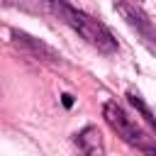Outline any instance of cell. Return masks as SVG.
Listing matches in <instances>:
<instances>
[{
  "instance_id": "52a82bcc",
  "label": "cell",
  "mask_w": 156,
  "mask_h": 156,
  "mask_svg": "<svg viewBox=\"0 0 156 156\" xmlns=\"http://www.w3.org/2000/svg\"><path fill=\"white\" fill-rule=\"evenodd\" d=\"M61 102H63V107H71V105H73V95H71V93H63V95H61Z\"/></svg>"
},
{
  "instance_id": "277c9868",
  "label": "cell",
  "mask_w": 156,
  "mask_h": 156,
  "mask_svg": "<svg viewBox=\"0 0 156 156\" xmlns=\"http://www.w3.org/2000/svg\"><path fill=\"white\" fill-rule=\"evenodd\" d=\"M10 37H12V41H15L20 49H24L27 54H32L34 58H41V61H49V63H61V54H56V51H54L49 44H44L41 39H37V37L22 32V29H12Z\"/></svg>"
},
{
  "instance_id": "7a4b0ae2",
  "label": "cell",
  "mask_w": 156,
  "mask_h": 156,
  "mask_svg": "<svg viewBox=\"0 0 156 156\" xmlns=\"http://www.w3.org/2000/svg\"><path fill=\"white\" fill-rule=\"evenodd\" d=\"M102 115H105V122L112 127V132H117V136H122V141H127L129 146H134L139 151H156V146L149 141V136L136 127V122H132L127 117V112L117 102H112V100L105 102Z\"/></svg>"
},
{
  "instance_id": "5b68a950",
  "label": "cell",
  "mask_w": 156,
  "mask_h": 156,
  "mask_svg": "<svg viewBox=\"0 0 156 156\" xmlns=\"http://www.w3.org/2000/svg\"><path fill=\"white\" fill-rule=\"evenodd\" d=\"M73 141H76V146H78L80 151H85V154H100V151H102V139H100V132H98L95 127H85L83 132H78V134L73 136Z\"/></svg>"
},
{
  "instance_id": "3957f363",
  "label": "cell",
  "mask_w": 156,
  "mask_h": 156,
  "mask_svg": "<svg viewBox=\"0 0 156 156\" xmlns=\"http://www.w3.org/2000/svg\"><path fill=\"white\" fill-rule=\"evenodd\" d=\"M115 10L122 15V20L144 39V44H149L151 49L156 46V29H154V24H151V20L146 17V12L139 7V5H134V2H129V0H115Z\"/></svg>"
},
{
  "instance_id": "8992f818",
  "label": "cell",
  "mask_w": 156,
  "mask_h": 156,
  "mask_svg": "<svg viewBox=\"0 0 156 156\" xmlns=\"http://www.w3.org/2000/svg\"><path fill=\"white\" fill-rule=\"evenodd\" d=\"M127 98H129V102H132V105H134V107H136V110L144 115V119H146V122H149V124L156 129V117H154V112L146 107V102L141 100V95H139L136 90H127Z\"/></svg>"
},
{
  "instance_id": "6da1fadb",
  "label": "cell",
  "mask_w": 156,
  "mask_h": 156,
  "mask_svg": "<svg viewBox=\"0 0 156 156\" xmlns=\"http://www.w3.org/2000/svg\"><path fill=\"white\" fill-rule=\"evenodd\" d=\"M41 2H44L61 22H66L71 29H76L88 44H93L98 51H102V54H115V51H117V41H115V37L110 34V29H107L102 22H98V20L88 17L85 12L71 7L66 0H41Z\"/></svg>"
}]
</instances>
